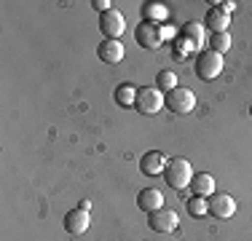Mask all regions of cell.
I'll use <instances>...</instances> for the list:
<instances>
[{"label": "cell", "instance_id": "277c9868", "mask_svg": "<svg viewBox=\"0 0 252 241\" xmlns=\"http://www.w3.org/2000/svg\"><path fill=\"white\" fill-rule=\"evenodd\" d=\"M164 99L166 96L158 91L156 86H142L137 89V113H142V116H156V113H161V107H164Z\"/></svg>", "mask_w": 252, "mask_h": 241}, {"label": "cell", "instance_id": "44dd1931", "mask_svg": "<svg viewBox=\"0 0 252 241\" xmlns=\"http://www.w3.org/2000/svg\"><path fill=\"white\" fill-rule=\"evenodd\" d=\"M175 46H177V57H185V54H190V51H196V48H193V46H190V43H188V40H185V38H183V35H180V38L175 40Z\"/></svg>", "mask_w": 252, "mask_h": 241}, {"label": "cell", "instance_id": "4fadbf2b", "mask_svg": "<svg viewBox=\"0 0 252 241\" xmlns=\"http://www.w3.org/2000/svg\"><path fill=\"white\" fill-rule=\"evenodd\" d=\"M137 207L142 209V212H156V209H161L164 207V193H161L158 188H145L137 196Z\"/></svg>", "mask_w": 252, "mask_h": 241}, {"label": "cell", "instance_id": "ffe728a7", "mask_svg": "<svg viewBox=\"0 0 252 241\" xmlns=\"http://www.w3.org/2000/svg\"><path fill=\"white\" fill-rule=\"evenodd\" d=\"M185 204H188V214H193V217H201V214H207V198H204V196L185 198Z\"/></svg>", "mask_w": 252, "mask_h": 241}, {"label": "cell", "instance_id": "7c38bea8", "mask_svg": "<svg viewBox=\"0 0 252 241\" xmlns=\"http://www.w3.org/2000/svg\"><path fill=\"white\" fill-rule=\"evenodd\" d=\"M180 35H183V38L188 40L193 48H204V43H207V24H201V22H188V24H183Z\"/></svg>", "mask_w": 252, "mask_h": 241}, {"label": "cell", "instance_id": "7a4b0ae2", "mask_svg": "<svg viewBox=\"0 0 252 241\" xmlns=\"http://www.w3.org/2000/svg\"><path fill=\"white\" fill-rule=\"evenodd\" d=\"M196 75L201 78V81H215V78L223 72V57L215 51H209V48H204V51H199V57H196V64H193Z\"/></svg>", "mask_w": 252, "mask_h": 241}, {"label": "cell", "instance_id": "e0dca14e", "mask_svg": "<svg viewBox=\"0 0 252 241\" xmlns=\"http://www.w3.org/2000/svg\"><path fill=\"white\" fill-rule=\"evenodd\" d=\"M209 51L220 54V57H223L225 51H231V35L228 32H212L209 35Z\"/></svg>", "mask_w": 252, "mask_h": 241}, {"label": "cell", "instance_id": "5b68a950", "mask_svg": "<svg viewBox=\"0 0 252 241\" xmlns=\"http://www.w3.org/2000/svg\"><path fill=\"white\" fill-rule=\"evenodd\" d=\"M164 105L169 107L175 116H188V113H193V107H196V94L190 91V89H180L177 86L175 91L166 94Z\"/></svg>", "mask_w": 252, "mask_h": 241}, {"label": "cell", "instance_id": "d6986e66", "mask_svg": "<svg viewBox=\"0 0 252 241\" xmlns=\"http://www.w3.org/2000/svg\"><path fill=\"white\" fill-rule=\"evenodd\" d=\"M156 89H158V91H175L177 89V75L172 70H161L158 75H156Z\"/></svg>", "mask_w": 252, "mask_h": 241}, {"label": "cell", "instance_id": "ba28073f", "mask_svg": "<svg viewBox=\"0 0 252 241\" xmlns=\"http://www.w3.org/2000/svg\"><path fill=\"white\" fill-rule=\"evenodd\" d=\"M99 30H102V35H105L107 40H118L124 35V30H126L124 14H121V11H116V8L99 14Z\"/></svg>", "mask_w": 252, "mask_h": 241}, {"label": "cell", "instance_id": "9a60e30c", "mask_svg": "<svg viewBox=\"0 0 252 241\" xmlns=\"http://www.w3.org/2000/svg\"><path fill=\"white\" fill-rule=\"evenodd\" d=\"M190 190H193V196H204L209 198L215 193V177L209 172L204 174H193V180H190Z\"/></svg>", "mask_w": 252, "mask_h": 241}, {"label": "cell", "instance_id": "9c48e42d", "mask_svg": "<svg viewBox=\"0 0 252 241\" xmlns=\"http://www.w3.org/2000/svg\"><path fill=\"white\" fill-rule=\"evenodd\" d=\"M89 225H92V220H89V212H83V209H70L64 214V231L70 236H83L89 231Z\"/></svg>", "mask_w": 252, "mask_h": 241}, {"label": "cell", "instance_id": "603a6c76", "mask_svg": "<svg viewBox=\"0 0 252 241\" xmlns=\"http://www.w3.org/2000/svg\"><path fill=\"white\" fill-rule=\"evenodd\" d=\"M78 209H83V212H89V209H92V201H81V207Z\"/></svg>", "mask_w": 252, "mask_h": 241}, {"label": "cell", "instance_id": "ac0fdd59", "mask_svg": "<svg viewBox=\"0 0 252 241\" xmlns=\"http://www.w3.org/2000/svg\"><path fill=\"white\" fill-rule=\"evenodd\" d=\"M134 102H137V89L129 86V83H121V86L116 89V105L129 107V105H134Z\"/></svg>", "mask_w": 252, "mask_h": 241}, {"label": "cell", "instance_id": "5bb4252c", "mask_svg": "<svg viewBox=\"0 0 252 241\" xmlns=\"http://www.w3.org/2000/svg\"><path fill=\"white\" fill-rule=\"evenodd\" d=\"M207 27H212V32H228L231 27V14H225L220 5L207 11Z\"/></svg>", "mask_w": 252, "mask_h": 241}, {"label": "cell", "instance_id": "30bf717a", "mask_svg": "<svg viewBox=\"0 0 252 241\" xmlns=\"http://www.w3.org/2000/svg\"><path fill=\"white\" fill-rule=\"evenodd\" d=\"M140 169H142V174H148V177H158V174H164V169H166V155L158 153V150H151V153H145L140 158Z\"/></svg>", "mask_w": 252, "mask_h": 241}, {"label": "cell", "instance_id": "3957f363", "mask_svg": "<svg viewBox=\"0 0 252 241\" xmlns=\"http://www.w3.org/2000/svg\"><path fill=\"white\" fill-rule=\"evenodd\" d=\"M134 40L148 51H158L164 46V24H156V22H142L140 27L134 30Z\"/></svg>", "mask_w": 252, "mask_h": 241}, {"label": "cell", "instance_id": "52a82bcc", "mask_svg": "<svg viewBox=\"0 0 252 241\" xmlns=\"http://www.w3.org/2000/svg\"><path fill=\"white\" fill-rule=\"evenodd\" d=\"M148 225H151V231H156V233H172V231H177L180 217H177L175 209L161 207V209H156V212L148 214Z\"/></svg>", "mask_w": 252, "mask_h": 241}, {"label": "cell", "instance_id": "2e32d148", "mask_svg": "<svg viewBox=\"0 0 252 241\" xmlns=\"http://www.w3.org/2000/svg\"><path fill=\"white\" fill-rule=\"evenodd\" d=\"M166 5H161V3H145L142 5V22H156V24H161L166 19Z\"/></svg>", "mask_w": 252, "mask_h": 241}, {"label": "cell", "instance_id": "6da1fadb", "mask_svg": "<svg viewBox=\"0 0 252 241\" xmlns=\"http://www.w3.org/2000/svg\"><path fill=\"white\" fill-rule=\"evenodd\" d=\"M164 180H166L169 188L185 190L190 185V180H193V166H190V161L169 158V161H166V169H164Z\"/></svg>", "mask_w": 252, "mask_h": 241}, {"label": "cell", "instance_id": "8fae6325", "mask_svg": "<svg viewBox=\"0 0 252 241\" xmlns=\"http://www.w3.org/2000/svg\"><path fill=\"white\" fill-rule=\"evenodd\" d=\"M97 57L102 59L105 64H118L124 59V43L121 40H102L97 46Z\"/></svg>", "mask_w": 252, "mask_h": 241}, {"label": "cell", "instance_id": "8992f818", "mask_svg": "<svg viewBox=\"0 0 252 241\" xmlns=\"http://www.w3.org/2000/svg\"><path fill=\"white\" fill-rule=\"evenodd\" d=\"M207 212L215 220H231L236 214V198L228 196V193H212L207 198Z\"/></svg>", "mask_w": 252, "mask_h": 241}, {"label": "cell", "instance_id": "7402d4cb", "mask_svg": "<svg viewBox=\"0 0 252 241\" xmlns=\"http://www.w3.org/2000/svg\"><path fill=\"white\" fill-rule=\"evenodd\" d=\"M92 5H94V8H97L99 11V14H105V11H110V0H92Z\"/></svg>", "mask_w": 252, "mask_h": 241}]
</instances>
